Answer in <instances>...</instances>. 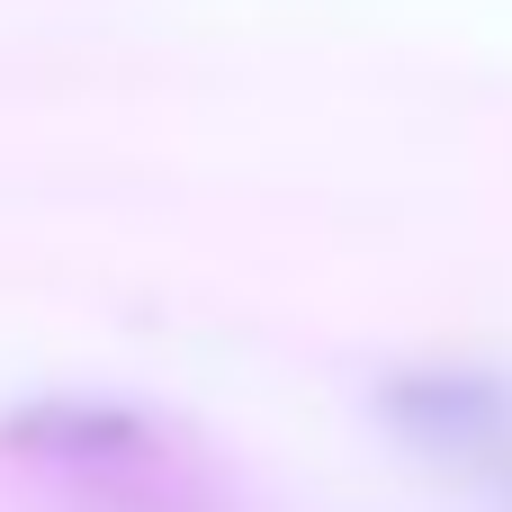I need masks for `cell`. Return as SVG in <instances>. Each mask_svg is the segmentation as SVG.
<instances>
[{
  "label": "cell",
  "instance_id": "6da1fadb",
  "mask_svg": "<svg viewBox=\"0 0 512 512\" xmlns=\"http://www.w3.org/2000/svg\"><path fill=\"white\" fill-rule=\"evenodd\" d=\"M387 414H396L423 450L504 441V396H495L486 378H405V387H387Z\"/></svg>",
  "mask_w": 512,
  "mask_h": 512
}]
</instances>
